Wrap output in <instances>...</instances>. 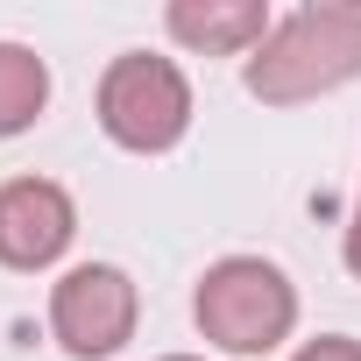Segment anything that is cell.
<instances>
[{"label": "cell", "mask_w": 361, "mask_h": 361, "mask_svg": "<svg viewBox=\"0 0 361 361\" xmlns=\"http://www.w3.org/2000/svg\"><path fill=\"white\" fill-rule=\"evenodd\" d=\"M276 15H269V0H170L163 8V36L177 50H192V57H255L269 43Z\"/></svg>", "instance_id": "8992f818"}, {"label": "cell", "mask_w": 361, "mask_h": 361, "mask_svg": "<svg viewBox=\"0 0 361 361\" xmlns=\"http://www.w3.org/2000/svg\"><path fill=\"white\" fill-rule=\"evenodd\" d=\"M340 262H347V276L361 283V199H354V213H347V234H340Z\"/></svg>", "instance_id": "9c48e42d"}, {"label": "cell", "mask_w": 361, "mask_h": 361, "mask_svg": "<svg viewBox=\"0 0 361 361\" xmlns=\"http://www.w3.org/2000/svg\"><path fill=\"white\" fill-rule=\"evenodd\" d=\"M142 326V290L121 262H71L50 283V340L71 361H114Z\"/></svg>", "instance_id": "277c9868"}, {"label": "cell", "mask_w": 361, "mask_h": 361, "mask_svg": "<svg viewBox=\"0 0 361 361\" xmlns=\"http://www.w3.org/2000/svg\"><path fill=\"white\" fill-rule=\"evenodd\" d=\"M192 326L206 347L262 361L298 333V283L269 255H220V262H206V276L192 290Z\"/></svg>", "instance_id": "7a4b0ae2"}, {"label": "cell", "mask_w": 361, "mask_h": 361, "mask_svg": "<svg viewBox=\"0 0 361 361\" xmlns=\"http://www.w3.org/2000/svg\"><path fill=\"white\" fill-rule=\"evenodd\" d=\"M361 78V0H305L276 15L269 43L241 64L248 99L262 106H312Z\"/></svg>", "instance_id": "6da1fadb"}, {"label": "cell", "mask_w": 361, "mask_h": 361, "mask_svg": "<svg viewBox=\"0 0 361 361\" xmlns=\"http://www.w3.org/2000/svg\"><path fill=\"white\" fill-rule=\"evenodd\" d=\"M50 106V64L29 43H0V142H15Z\"/></svg>", "instance_id": "52a82bcc"}, {"label": "cell", "mask_w": 361, "mask_h": 361, "mask_svg": "<svg viewBox=\"0 0 361 361\" xmlns=\"http://www.w3.org/2000/svg\"><path fill=\"white\" fill-rule=\"evenodd\" d=\"M290 361H361V340L354 333H319V340H298Z\"/></svg>", "instance_id": "ba28073f"}, {"label": "cell", "mask_w": 361, "mask_h": 361, "mask_svg": "<svg viewBox=\"0 0 361 361\" xmlns=\"http://www.w3.org/2000/svg\"><path fill=\"white\" fill-rule=\"evenodd\" d=\"M78 241V199L57 177H8L0 185V269L15 276H43L71 255Z\"/></svg>", "instance_id": "5b68a950"}, {"label": "cell", "mask_w": 361, "mask_h": 361, "mask_svg": "<svg viewBox=\"0 0 361 361\" xmlns=\"http://www.w3.org/2000/svg\"><path fill=\"white\" fill-rule=\"evenodd\" d=\"M163 361H206V354H163Z\"/></svg>", "instance_id": "30bf717a"}, {"label": "cell", "mask_w": 361, "mask_h": 361, "mask_svg": "<svg viewBox=\"0 0 361 361\" xmlns=\"http://www.w3.org/2000/svg\"><path fill=\"white\" fill-rule=\"evenodd\" d=\"M92 114H99V135L114 149H128V156H170L177 142L192 135V78H185L177 57L121 50L99 71Z\"/></svg>", "instance_id": "3957f363"}]
</instances>
